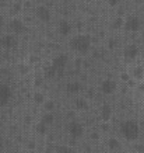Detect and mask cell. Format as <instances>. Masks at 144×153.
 <instances>
[{
  "instance_id": "44dd1931",
  "label": "cell",
  "mask_w": 144,
  "mask_h": 153,
  "mask_svg": "<svg viewBox=\"0 0 144 153\" xmlns=\"http://www.w3.org/2000/svg\"><path fill=\"white\" fill-rule=\"evenodd\" d=\"M123 21H125V20L123 19H120V17H116V19L113 20V21H112V28H113V30H119V28H122L123 27Z\"/></svg>"
},
{
  "instance_id": "9c48e42d",
  "label": "cell",
  "mask_w": 144,
  "mask_h": 153,
  "mask_svg": "<svg viewBox=\"0 0 144 153\" xmlns=\"http://www.w3.org/2000/svg\"><path fill=\"white\" fill-rule=\"evenodd\" d=\"M57 30H59V34H60V35L67 37V35H70L71 31H73V25H71V23L67 21V20H62L60 23H59V25H57Z\"/></svg>"
},
{
  "instance_id": "f1b7e54d",
  "label": "cell",
  "mask_w": 144,
  "mask_h": 153,
  "mask_svg": "<svg viewBox=\"0 0 144 153\" xmlns=\"http://www.w3.org/2000/svg\"><path fill=\"white\" fill-rule=\"evenodd\" d=\"M35 146H37V145H35V142H34V140L27 142V149H28V150H34V149H35Z\"/></svg>"
},
{
  "instance_id": "30bf717a",
  "label": "cell",
  "mask_w": 144,
  "mask_h": 153,
  "mask_svg": "<svg viewBox=\"0 0 144 153\" xmlns=\"http://www.w3.org/2000/svg\"><path fill=\"white\" fill-rule=\"evenodd\" d=\"M37 17L41 20V21H49L52 17V13L46 6H38L37 7Z\"/></svg>"
},
{
  "instance_id": "f546056e",
  "label": "cell",
  "mask_w": 144,
  "mask_h": 153,
  "mask_svg": "<svg viewBox=\"0 0 144 153\" xmlns=\"http://www.w3.org/2000/svg\"><path fill=\"white\" fill-rule=\"evenodd\" d=\"M34 86H35V87L42 86V77H35V79H34Z\"/></svg>"
},
{
  "instance_id": "8992f818",
  "label": "cell",
  "mask_w": 144,
  "mask_h": 153,
  "mask_svg": "<svg viewBox=\"0 0 144 153\" xmlns=\"http://www.w3.org/2000/svg\"><path fill=\"white\" fill-rule=\"evenodd\" d=\"M139 53H140V49L137 45H134V44H130V45H127V47L123 49V56H125L126 60L136 59V58L139 56Z\"/></svg>"
},
{
  "instance_id": "4316f807",
  "label": "cell",
  "mask_w": 144,
  "mask_h": 153,
  "mask_svg": "<svg viewBox=\"0 0 144 153\" xmlns=\"http://www.w3.org/2000/svg\"><path fill=\"white\" fill-rule=\"evenodd\" d=\"M120 80L122 82H130V73H126V72H123V73H120Z\"/></svg>"
},
{
  "instance_id": "9a60e30c",
  "label": "cell",
  "mask_w": 144,
  "mask_h": 153,
  "mask_svg": "<svg viewBox=\"0 0 144 153\" xmlns=\"http://www.w3.org/2000/svg\"><path fill=\"white\" fill-rule=\"evenodd\" d=\"M74 107H76V110H79V111H85V110L88 108V101H87V98L77 97L74 100Z\"/></svg>"
},
{
  "instance_id": "d6a6232c",
  "label": "cell",
  "mask_w": 144,
  "mask_h": 153,
  "mask_svg": "<svg viewBox=\"0 0 144 153\" xmlns=\"http://www.w3.org/2000/svg\"><path fill=\"white\" fill-rule=\"evenodd\" d=\"M90 138H91L93 140H98V139H99V134L94 131V132H91V135H90Z\"/></svg>"
},
{
  "instance_id": "ffe728a7",
  "label": "cell",
  "mask_w": 144,
  "mask_h": 153,
  "mask_svg": "<svg viewBox=\"0 0 144 153\" xmlns=\"http://www.w3.org/2000/svg\"><path fill=\"white\" fill-rule=\"evenodd\" d=\"M35 132H37L38 135H46L48 134V126L46 125H43L42 122H38L37 125H35Z\"/></svg>"
},
{
  "instance_id": "7402d4cb",
  "label": "cell",
  "mask_w": 144,
  "mask_h": 153,
  "mask_svg": "<svg viewBox=\"0 0 144 153\" xmlns=\"http://www.w3.org/2000/svg\"><path fill=\"white\" fill-rule=\"evenodd\" d=\"M43 108H45V111L46 112H53V110H55V101L46 100V101L43 102Z\"/></svg>"
},
{
  "instance_id": "6da1fadb",
  "label": "cell",
  "mask_w": 144,
  "mask_h": 153,
  "mask_svg": "<svg viewBox=\"0 0 144 153\" xmlns=\"http://www.w3.org/2000/svg\"><path fill=\"white\" fill-rule=\"evenodd\" d=\"M70 48L79 53H87L91 49V38L87 34H79L70 39Z\"/></svg>"
},
{
  "instance_id": "52a82bcc",
  "label": "cell",
  "mask_w": 144,
  "mask_h": 153,
  "mask_svg": "<svg viewBox=\"0 0 144 153\" xmlns=\"http://www.w3.org/2000/svg\"><path fill=\"white\" fill-rule=\"evenodd\" d=\"M13 93H11V88L6 84H0V107L6 105L10 101Z\"/></svg>"
},
{
  "instance_id": "e0dca14e",
  "label": "cell",
  "mask_w": 144,
  "mask_h": 153,
  "mask_svg": "<svg viewBox=\"0 0 144 153\" xmlns=\"http://www.w3.org/2000/svg\"><path fill=\"white\" fill-rule=\"evenodd\" d=\"M0 42H1V45L4 48H11V47H14V44H15V38H14L13 35H4V37L0 39Z\"/></svg>"
},
{
  "instance_id": "5bb4252c",
  "label": "cell",
  "mask_w": 144,
  "mask_h": 153,
  "mask_svg": "<svg viewBox=\"0 0 144 153\" xmlns=\"http://www.w3.org/2000/svg\"><path fill=\"white\" fill-rule=\"evenodd\" d=\"M107 146L109 150H112V152H118V150L122 149V143L118 138H109L107 142Z\"/></svg>"
},
{
  "instance_id": "d590c367",
  "label": "cell",
  "mask_w": 144,
  "mask_h": 153,
  "mask_svg": "<svg viewBox=\"0 0 144 153\" xmlns=\"http://www.w3.org/2000/svg\"><path fill=\"white\" fill-rule=\"evenodd\" d=\"M0 52H1V49H0Z\"/></svg>"
},
{
  "instance_id": "e575fe53",
  "label": "cell",
  "mask_w": 144,
  "mask_h": 153,
  "mask_svg": "<svg viewBox=\"0 0 144 153\" xmlns=\"http://www.w3.org/2000/svg\"><path fill=\"white\" fill-rule=\"evenodd\" d=\"M3 146H4V143H3V139H1V138H0V152H1V150H3Z\"/></svg>"
},
{
  "instance_id": "ba28073f",
  "label": "cell",
  "mask_w": 144,
  "mask_h": 153,
  "mask_svg": "<svg viewBox=\"0 0 144 153\" xmlns=\"http://www.w3.org/2000/svg\"><path fill=\"white\" fill-rule=\"evenodd\" d=\"M67 60H69L67 55L60 53V55H57V56L53 58V60H52V66H53L56 70H60V69H63V68L67 65Z\"/></svg>"
},
{
  "instance_id": "603a6c76",
  "label": "cell",
  "mask_w": 144,
  "mask_h": 153,
  "mask_svg": "<svg viewBox=\"0 0 144 153\" xmlns=\"http://www.w3.org/2000/svg\"><path fill=\"white\" fill-rule=\"evenodd\" d=\"M56 152L57 153H73V149L67 146V145H62V146H57L56 148Z\"/></svg>"
},
{
  "instance_id": "836d02e7",
  "label": "cell",
  "mask_w": 144,
  "mask_h": 153,
  "mask_svg": "<svg viewBox=\"0 0 144 153\" xmlns=\"http://www.w3.org/2000/svg\"><path fill=\"white\" fill-rule=\"evenodd\" d=\"M108 3L111 6H115V4H118L119 3V0H108Z\"/></svg>"
},
{
  "instance_id": "ac0fdd59",
  "label": "cell",
  "mask_w": 144,
  "mask_h": 153,
  "mask_svg": "<svg viewBox=\"0 0 144 153\" xmlns=\"http://www.w3.org/2000/svg\"><path fill=\"white\" fill-rule=\"evenodd\" d=\"M32 100L37 105H43V102L46 101V97H45V94L42 91H35L32 96Z\"/></svg>"
},
{
  "instance_id": "4dcf8cb0",
  "label": "cell",
  "mask_w": 144,
  "mask_h": 153,
  "mask_svg": "<svg viewBox=\"0 0 144 153\" xmlns=\"http://www.w3.org/2000/svg\"><path fill=\"white\" fill-rule=\"evenodd\" d=\"M14 11H15V13H17V11H21V10H23V4H21V3H18V1H17V3H15V4H14Z\"/></svg>"
},
{
  "instance_id": "d6986e66",
  "label": "cell",
  "mask_w": 144,
  "mask_h": 153,
  "mask_svg": "<svg viewBox=\"0 0 144 153\" xmlns=\"http://www.w3.org/2000/svg\"><path fill=\"white\" fill-rule=\"evenodd\" d=\"M53 121H55V115H53V112H45L43 115H42L41 118V122L43 124V125H52L53 124Z\"/></svg>"
},
{
  "instance_id": "277c9868",
  "label": "cell",
  "mask_w": 144,
  "mask_h": 153,
  "mask_svg": "<svg viewBox=\"0 0 144 153\" xmlns=\"http://www.w3.org/2000/svg\"><path fill=\"white\" fill-rule=\"evenodd\" d=\"M67 131H69V134L71 138H74V139H77V138H81L84 135V126L83 124H80V122H77V121H71L69 124V126H67Z\"/></svg>"
},
{
  "instance_id": "8fae6325",
  "label": "cell",
  "mask_w": 144,
  "mask_h": 153,
  "mask_svg": "<svg viewBox=\"0 0 144 153\" xmlns=\"http://www.w3.org/2000/svg\"><path fill=\"white\" fill-rule=\"evenodd\" d=\"M81 88H83V86H81V83L77 82V80H71V82H69V83L66 84V91L69 94H71V96L79 94L80 91H81Z\"/></svg>"
},
{
  "instance_id": "5b68a950",
  "label": "cell",
  "mask_w": 144,
  "mask_h": 153,
  "mask_svg": "<svg viewBox=\"0 0 144 153\" xmlns=\"http://www.w3.org/2000/svg\"><path fill=\"white\" fill-rule=\"evenodd\" d=\"M99 88H101V91H102L104 94H107V96H111V94H113L115 91H116L118 84H116V82H115V80H112V79H105L102 83H101Z\"/></svg>"
},
{
  "instance_id": "1f68e13d",
  "label": "cell",
  "mask_w": 144,
  "mask_h": 153,
  "mask_svg": "<svg viewBox=\"0 0 144 153\" xmlns=\"http://www.w3.org/2000/svg\"><path fill=\"white\" fill-rule=\"evenodd\" d=\"M38 60H39V58L37 55H31L29 56V65L31 63H38Z\"/></svg>"
},
{
  "instance_id": "4fadbf2b",
  "label": "cell",
  "mask_w": 144,
  "mask_h": 153,
  "mask_svg": "<svg viewBox=\"0 0 144 153\" xmlns=\"http://www.w3.org/2000/svg\"><path fill=\"white\" fill-rule=\"evenodd\" d=\"M99 115H101V120H102L104 122H108L112 117V107L109 105V104H104V105L101 107Z\"/></svg>"
},
{
  "instance_id": "2e32d148",
  "label": "cell",
  "mask_w": 144,
  "mask_h": 153,
  "mask_svg": "<svg viewBox=\"0 0 144 153\" xmlns=\"http://www.w3.org/2000/svg\"><path fill=\"white\" fill-rule=\"evenodd\" d=\"M132 76H133V79L137 80V82L144 80V68L143 66H134L133 70H132Z\"/></svg>"
},
{
  "instance_id": "3957f363",
  "label": "cell",
  "mask_w": 144,
  "mask_h": 153,
  "mask_svg": "<svg viewBox=\"0 0 144 153\" xmlns=\"http://www.w3.org/2000/svg\"><path fill=\"white\" fill-rule=\"evenodd\" d=\"M123 27H125V30L132 31V33L139 31L140 28H141V20H140L137 16H130V17H127V19L123 21Z\"/></svg>"
},
{
  "instance_id": "d4e9b609",
  "label": "cell",
  "mask_w": 144,
  "mask_h": 153,
  "mask_svg": "<svg viewBox=\"0 0 144 153\" xmlns=\"http://www.w3.org/2000/svg\"><path fill=\"white\" fill-rule=\"evenodd\" d=\"M45 73H46L48 77H52V76H55V74H56V69L51 65L49 68H46V69H45Z\"/></svg>"
},
{
  "instance_id": "83f0119b",
  "label": "cell",
  "mask_w": 144,
  "mask_h": 153,
  "mask_svg": "<svg viewBox=\"0 0 144 153\" xmlns=\"http://www.w3.org/2000/svg\"><path fill=\"white\" fill-rule=\"evenodd\" d=\"M137 90H139L141 94H144V80L139 82V84H137Z\"/></svg>"
},
{
  "instance_id": "7a4b0ae2",
  "label": "cell",
  "mask_w": 144,
  "mask_h": 153,
  "mask_svg": "<svg viewBox=\"0 0 144 153\" xmlns=\"http://www.w3.org/2000/svg\"><path fill=\"white\" fill-rule=\"evenodd\" d=\"M120 134L126 140H137L140 136V126L134 120H127L120 125Z\"/></svg>"
},
{
  "instance_id": "7c38bea8",
  "label": "cell",
  "mask_w": 144,
  "mask_h": 153,
  "mask_svg": "<svg viewBox=\"0 0 144 153\" xmlns=\"http://www.w3.org/2000/svg\"><path fill=\"white\" fill-rule=\"evenodd\" d=\"M10 27H11V30H13L14 33H17V34H21L25 31V24L18 19L11 20V21H10Z\"/></svg>"
},
{
  "instance_id": "cb8c5ba5",
  "label": "cell",
  "mask_w": 144,
  "mask_h": 153,
  "mask_svg": "<svg viewBox=\"0 0 144 153\" xmlns=\"http://www.w3.org/2000/svg\"><path fill=\"white\" fill-rule=\"evenodd\" d=\"M18 72L21 74H27L29 72V63H20L18 65Z\"/></svg>"
},
{
  "instance_id": "484cf974",
  "label": "cell",
  "mask_w": 144,
  "mask_h": 153,
  "mask_svg": "<svg viewBox=\"0 0 144 153\" xmlns=\"http://www.w3.org/2000/svg\"><path fill=\"white\" fill-rule=\"evenodd\" d=\"M116 44H118L116 38H109V39H108V48H109V49H113V48L116 47Z\"/></svg>"
}]
</instances>
